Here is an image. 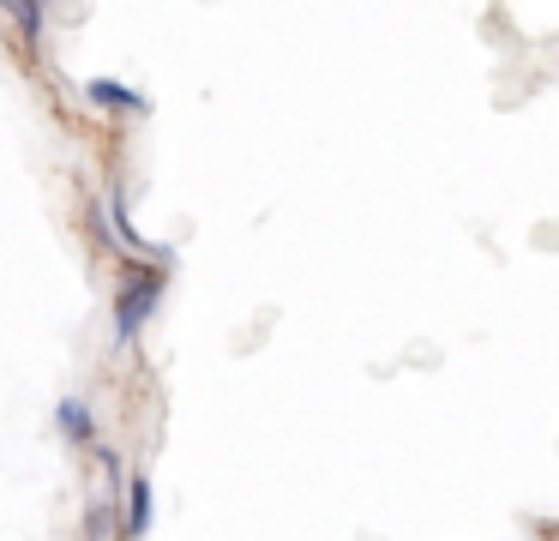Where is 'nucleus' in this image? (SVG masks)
Returning <instances> with one entry per match:
<instances>
[{
    "label": "nucleus",
    "instance_id": "nucleus-2",
    "mask_svg": "<svg viewBox=\"0 0 559 541\" xmlns=\"http://www.w3.org/2000/svg\"><path fill=\"white\" fill-rule=\"evenodd\" d=\"M85 103L115 108V115H145L151 96H145V91H133V84H121V79H85Z\"/></svg>",
    "mask_w": 559,
    "mask_h": 541
},
{
    "label": "nucleus",
    "instance_id": "nucleus-1",
    "mask_svg": "<svg viewBox=\"0 0 559 541\" xmlns=\"http://www.w3.org/2000/svg\"><path fill=\"white\" fill-rule=\"evenodd\" d=\"M163 289H169V277H163V264H127V277H121V295H115V343H133V337L145 331V319L157 313Z\"/></svg>",
    "mask_w": 559,
    "mask_h": 541
},
{
    "label": "nucleus",
    "instance_id": "nucleus-3",
    "mask_svg": "<svg viewBox=\"0 0 559 541\" xmlns=\"http://www.w3.org/2000/svg\"><path fill=\"white\" fill-rule=\"evenodd\" d=\"M151 505H157L151 499V475H133L127 481V511H121V536L127 541H139L151 529Z\"/></svg>",
    "mask_w": 559,
    "mask_h": 541
},
{
    "label": "nucleus",
    "instance_id": "nucleus-4",
    "mask_svg": "<svg viewBox=\"0 0 559 541\" xmlns=\"http://www.w3.org/2000/svg\"><path fill=\"white\" fill-rule=\"evenodd\" d=\"M55 421H61V433L73 445L97 439V415H91V403H79V397H61V403H55Z\"/></svg>",
    "mask_w": 559,
    "mask_h": 541
},
{
    "label": "nucleus",
    "instance_id": "nucleus-5",
    "mask_svg": "<svg viewBox=\"0 0 559 541\" xmlns=\"http://www.w3.org/2000/svg\"><path fill=\"white\" fill-rule=\"evenodd\" d=\"M7 19H13L19 31H25V43H37V36H43V19H49V12L31 7V0H25V7H7Z\"/></svg>",
    "mask_w": 559,
    "mask_h": 541
},
{
    "label": "nucleus",
    "instance_id": "nucleus-6",
    "mask_svg": "<svg viewBox=\"0 0 559 541\" xmlns=\"http://www.w3.org/2000/svg\"><path fill=\"white\" fill-rule=\"evenodd\" d=\"M109 524H115V505L97 499V505L85 511V541H109Z\"/></svg>",
    "mask_w": 559,
    "mask_h": 541
}]
</instances>
